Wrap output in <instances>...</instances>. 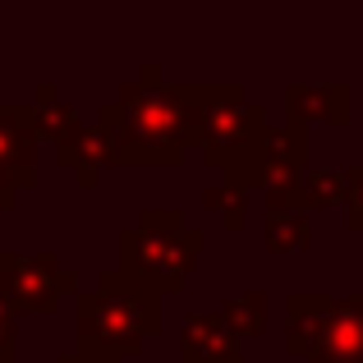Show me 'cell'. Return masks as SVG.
I'll return each instance as SVG.
<instances>
[{
    "label": "cell",
    "instance_id": "6da1fadb",
    "mask_svg": "<svg viewBox=\"0 0 363 363\" xmlns=\"http://www.w3.org/2000/svg\"><path fill=\"white\" fill-rule=\"evenodd\" d=\"M116 157L124 170H170L198 143V83H120L116 92Z\"/></svg>",
    "mask_w": 363,
    "mask_h": 363
},
{
    "label": "cell",
    "instance_id": "7a4b0ae2",
    "mask_svg": "<svg viewBox=\"0 0 363 363\" xmlns=\"http://www.w3.org/2000/svg\"><path fill=\"white\" fill-rule=\"evenodd\" d=\"M166 331V299L124 272H101L92 290L74 299V336L83 354L101 359H133L143 340Z\"/></svg>",
    "mask_w": 363,
    "mask_h": 363
},
{
    "label": "cell",
    "instance_id": "3957f363",
    "mask_svg": "<svg viewBox=\"0 0 363 363\" xmlns=\"http://www.w3.org/2000/svg\"><path fill=\"white\" fill-rule=\"evenodd\" d=\"M207 235L189 225V216L179 207H143L138 225L116 235V272L143 281L147 290H157L161 299L166 294H179L184 281L194 276V267L203 262Z\"/></svg>",
    "mask_w": 363,
    "mask_h": 363
},
{
    "label": "cell",
    "instance_id": "277c9868",
    "mask_svg": "<svg viewBox=\"0 0 363 363\" xmlns=\"http://www.w3.org/2000/svg\"><path fill=\"white\" fill-rule=\"evenodd\" d=\"M267 106L253 101L240 83H198V143L203 161L225 175V184H240L253 166L267 133Z\"/></svg>",
    "mask_w": 363,
    "mask_h": 363
},
{
    "label": "cell",
    "instance_id": "5b68a950",
    "mask_svg": "<svg viewBox=\"0 0 363 363\" xmlns=\"http://www.w3.org/2000/svg\"><path fill=\"white\" fill-rule=\"evenodd\" d=\"M285 354L299 363H363V294L331 299L294 290L285 299Z\"/></svg>",
    "mask_w": 363,
    "mask_h": 363
},
{
    "label": "cell",
    "instance_id": "8992f818",
    "mask_svg": "<svg viewBox=\"0 0 363 363\" xmlns=\"http://www.w3.org/2000/svg\"><path fill=\"white\" fill-rule=\"evenodd\" d=\"M65 294H79V272L60 262V253H5L0 248V299L5 308L28 318H51Z\"/></svg>",
    "mask_w": 363,
    "mask_h": 363
},
{
    "label": "cell",
    "instance_id": "52a82bcc",
    "mask_svg": "<svg viewBox=\"0 0 363 363\" xmlns=\"http://www.w3.org/2000/svg\"><path fill=\"white\" fill-rule=\"evenodd\" d=\"M308 170V124L285 120V124H267L262 147H257L253 166L244 170V179L235 189H276V184H299V175Z\"/></svg>",
    "mask_w": 363,
    "mask_h": 363
},
{
    "label": "cell",
    "instance_id": "ba28073f",
    "mask_svg": "<svg viewBox=\"0 0 363 363\" xmlns=\"http://www.w3.org/2000/svg\"><path fill=\"white\" fill-rule=\"evenodd\" d=\"M111 157H116V106H101L97 120L88 124L79 120L55 143V161L79 179V189H97V175L101 166H111Z\"/></svg>",
    "mask_w": 363,
    "mask_h": 363
},
{
    "label": "cell",
    "instance_id": "9c48e42d",
    "mask_svg": "<svg viewBox=\"0 0 363 363\" xmlns=\"http://www.w3.org/2000/svg\"><path fill=\"white\" fill-rule=\"evenodd\" d=\"M0 175L14 194L37 184V133L28 106H0Z\"/></svg>",
    "mask_w": 363,
    "mask_h": 363
},
{
    "label": "cell",
    "instance_id": "30bf717a",
    "mask_svg": "<svg viewBox=\"0 0 363 363\" xmlns=\"http://www.w3.org/2000/svg\"><path fill=\"white\" fill-rule=\"evenodd\" d=\"M179 363H244L240 336L216 313H184V322H179Z\"/></svg>",
    "mask_w": 363,
    "mask_h": 363
},
{
    "label": "cell",
    "instance_id": "8fae6325",
    "mask_svg": "<svg viewBox=\"0 0 363 363\" xmlns=\"http://www.w3.org/2000/svg\"><path fill=\"white\" fill-rule=\"evenodd\" d=\"M285 106H290V116L285 120H322L331 124V129H345L350 124V83H290L285 88Z\"/></svg>",
    "mask_w": 363,
    "mask_h": 363
},
{
    "label": "cell",
    "instance_id": "7c38bea8",
    "mask_svg": "<svg viewBox=\"0 0 363 363\" xmlns=\"http://www.w3.org/2000/svg\"><path fill=\"white\" fill-rule=\"evenodd\" d=\"M28 120H33V133L46 143H60L65 133L79 124V116H74V106L60 97V88L55 83H37L33 88V101H28Z\"/></svg>",
    "mask_w": 363,
    "mask_h": 363
},
{
    "label": "cell",
    "instance_id": "4fadbf2b",
    "mask_svg": "<svg viewBox=\"0 0 363 363\" xmlns=\"http://www.w3.org/2000/svg\"><path fill=\"white\" fill-rule=\"evenodd\" d=\"M235 336H262L267 331V294L262 290H244L235 299H225V308L216 313Z\"/></svg>",
    "mask_w": 363,
    "mask_h": 363
},
{
    "label": "cell",
    "instance_id": "5bb4252c",
    "mask_svg": "<svg viewBox=\"0 0 363 363\" xmlns=\"http://www.w3.org/2000/svg\"><path fill=\"white\" fill-rule=\"evenodd\" d=\"M345 184H350L345 166H322V170H303V175H299V194L308 198V212H313V207L345 203Z\"/></svg>",
    "mask_w": 363,
    "mask_h": 363
},
{
    "label": "cell",
    "instance_id": "9a60e30c",
    "mask_svg": "<svg viewBox=\"0 0 363 363\" xmlns=\"http://www.w3.org/2000/svg\"><path fill=\"white\" fill-rule=\"evenodd\" d=\"M262 244L272 248V253H303V248L313 244L308 216H294V212L267 216V225H262Z\"/></svg>",
    "mask_w": 363,
    "mask_h": 363
},
{
    "label": "cell",
    "instance_id": "2e32d148",
    "mask_svg": "<svg viewBox=\"0 0 363 363\" xmlns=\"http://www.w3.org/2000/svg\"><path fill=\"white\" fill-rule=\"evenodd\" d=\"M203 207L221 216V225L230 235H240L248 225V194H240V189H230V184H207L203 189Z\"/></svg>",
    "mask_w": 363,
    "mask_h": 363
},
{
    "label": "cell",
    "instance_id": "e0dca14e",
    "mask_svg": "<svg viewBox=\"0 0 363 363\" xmlns=\"http://www.w3.org/2000/svg\"><path fill=\"white\" fill-rule=\"evenodd\" d=\"M267 216H281V212H294V216H308V198L299 194V184H276L267 189Z\"/></svg>",
    "mask_w": 363,
    "mask_h": 363
},
{
    "label": "cell",
    "instance_id": "ac0fdd59",
    "mask_svg": "<svg viewBox=\"0 0 363 363\" xmlns=\"http://www.w3.org/2000/svg\"><path fill=\"white\" fill-rule=\"evenodd\" d=\"M350 170V184H345V216H350V230L363 235V166H345Z\"/></svg>",
    "mask_w": 363,
    "mask_h": 363
},
{
    "label": "cell",
    "instance_id": "d6986e66",
    "mask_svg": "<svg viewBox=\"0 0 363 363\" xmlns=\"http://www.w3.org/2000/svg\"><path fill=\"white\" fill-rule=\"evenodd\" d=\"M0 363H18V336H14V313L0 299Z\"/></svg>",
    "mask_w": 363,
    "mask_h": 363
},
{
    "label": "cell",
    "instance_id": "ffe728a7",
    "mask_svg": "<svg viewBox=\"0 0 363 363\" xmlns=\"http://www.w3.org/2000/svg\"><path fill=\"white\" fill-rule=\"evenodd\" d=\"M55 363H116V359H101V354H83V350H69V354H60Z\"/></svg>",
    "mask_w": 363,
    "mask_h": 363
}]
</instances>
